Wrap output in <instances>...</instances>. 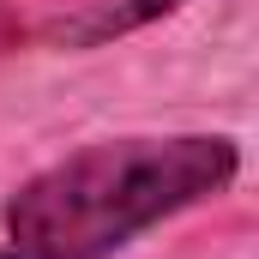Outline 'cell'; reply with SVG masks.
<instances>
[{
	"instance_id": "obj_1",
	"label": "cell",
	"mask_w": 259,
	"mask_h": 259,
	"mask_svg": "<svg viewBox=\"0 0 259 259\" xmlns=\"http://www.w3.org/2000/svg\"><path fill=\"white\" fill-rule=\"evenodd\" d=\"M241 145L229 133H133L66 151L0 205V259H109L145 229L229 193Z\"/></svg>"
},
{
	"instance_id": "obj_2",
	"label": "cell",
	"mask_w": 259,
	"mask_h": 259,
	"mask_svg": "<svg viewBox=\"0 0 259 259\" xmlns=\"http://www.w3.org/2000/svg\"><path fill=\"white\" fill-rule=\"evenodd\" d=\"M181 0H61L42 24H36V42L49 49H103L115 36H133L157 18H169Z\"/></svg>"
},
{
	"instance_id": "obj_3",
	"label": "cell",
	"mask_w": 259,
	"mask_h": 259,
	"mask_svg": "<svg viewBox=\"0 0 259 259\" xmlns=\"http://www.w3.org/2000/svg\"><path fill=\"white\" fill-rule=\"evenodd\" d=\"M18 42H24V18H18L12 0H0V55H12Z\"/></svg>"
}]
</instances>
